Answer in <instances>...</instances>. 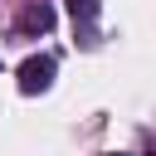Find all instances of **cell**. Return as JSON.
<instances>
[{"mask_svg":"<svg viewBox=\"0 0 156 156\" xmlns=\"http://www.w3.org/2000/svg\"><path fill=\"white\" fill-rule=\"evenodd\" d=\"M68 15L73 20H93L98 15V0H68Z\"/></svg>","mask_w":156,"mask_h":156,"instance_id":"cell-3","label":"cell"},{"mask_svg":"<svg viewBox=\"0 0 156 156\" xmlns=\"http://www.w3.org/2000/svg\"><path fill=\"white\" fill-rule=\"evenodd\" d=\"M49 24H54V10H49L44 0H39V5H29V10L20 15V29H24V34H44Z\"/></svg>","mask_w":156,"mask_h":156,"instance_id":"cell-2","label":"cell"},{"mask_svg":"<svg viewBox=\"0 0 156 156\" xmlns=\"http://www.w3.org/2000/svg\"><path fill=\"white\" fill-rule=\"evenodd\" d=\"M49 83H54V58H49V54H39V58H24V63H20V93H29V98H34V93H44Z\"/></svg>","mask_w":156,"mask_h":156,"instance_id":"cell-1","label":"cell"},{"mask_svg":"<svg viewBox=\"0 0 156 156\" xmlns=\"http://www.w3.org/2000/svg\"><path fill=\"white\" fill-rule=\"evenodd\" d=\"M112 156H127V151H112Z\"/></svg>","mask_w":156,"mask_h":156,"instance_id":"cell-4","label":"cell"}]
</instances>
